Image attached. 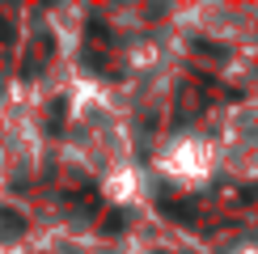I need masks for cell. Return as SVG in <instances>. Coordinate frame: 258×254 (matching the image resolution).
Here are the masks:
<instances>
[{
	"label": "cell",
	"mask_w": 258,
	"mask_h": 254,
	"mask_svg": "<svg viewBox=\"0 0 258 254\" xmlns=\"http://www.w3.org/2000/svg\"><path fill=\"white\" fill-rule=\"evenodd\" d=\"M212 148H216V169L258 178V102H237L233 110H224Z\"/></svg>",
	"instance_id": "cell-1"
},
{
	"label": "cell",
	"mask_w": 258,
	"mask_h": 254,
	"mask_svg": "<svg viewBox=\"0 0 258 254\" xmlns=\"http://www.w3.org/2000/svg\"><path fill=\"white\" fill-rule=\"evenodd\" d=\"M153 165H157V174L169 178L174 186H203L212 174H216V148H212V136H199V132L169 136V140H161Z\"/></svg>",
	"instance_id": "cell-2"
}]
</instances>
